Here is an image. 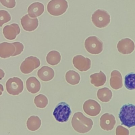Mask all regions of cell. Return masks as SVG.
Segmentation results:
<instances>
[{
  "mask_svg": "<svg viewBox=\"0 0 135 135\" xmlns=\"http://www.w3.org/2000/svg\"><path fill=\"white\" fill-rule=\"evenodd\" d=\"M71 124L74 130L78 133H87L92 129L93 122L92 120L85 117L82 112H75L71 120Z\"/></svg>",
  "mask_w": 135,
  "mask_h": 135,
  "instance_id": "6da1fadb",
  "label": "cell"
},
{
  "mask_svg": "<svg viewBox=\"0 0 135 135\" xmlns=\"http://www.w3.org/2000/svg\"><path fill=\"white\" fill-rule=\"evenodd\" d=\"M122 125L128 128L135 126V105L128 103L123 105L118 115Z\"/></svg>",
  "mask_w": 135,
  "mask_h": 135,
  "instance_id": "7a4b0ae2",
  "label": "cell"
},
{
  "mask_svg": "<svg viewBox=\"0 0 135 135\" xmlns=\"http://www.w3.org/2000/svg\"><path fill=\"white\" fill-rule=\"evenodd\" d=\"M72 113L70 105L66 102H61L55 108L53 114L55 120L59 122H66Z\"/></svg>",
  "mask_w": 135,
  "mask_h": 135,
  "instance_id": "3957f363",
  "label": "cell"
},
{
  "mask_svg": "<svg viewBox=\"0 0 135 135\" xmlns=\"http://www.w3.org/2000/svg\"><path fill=\"white\" fill-rule=\"evenodd\" d=\"M68 3L66 0H51L47 5V11L53 16H60L66 11Z\"/></svg>",
  "mask_w": 135,
  "mask_h": 135,
  "instance_id": "277c9868",
  "label": "cell"
},
{
  "mask_svg": "<svg viewBox=\"0 0 135 135\" xmlns=\"http://www.w3.org/2000/svg\"><path fill=\"white\" fill-rule=\"evenodd\" d=\"M91 20L93 24L97 27L104 28L109 24L110 16L107 11L99 9L92 14Z\"/></svg>",
  "mask_w": 135,
  "mask_h": 135,
  "instance_id": "5b68a950",
  "label": "cell"
},
{
  "mask_svg": "<svg viewBox=\"0 0 135 135\" xmlns=\"http://www.w3.org/2000/svg\"><path fill=\"white\" fill-rule=\"evenodd\" d=\"M86 50L92 54H99L102 52L103 44L102 41L95 36H91L86 38L84 42Z\"/></svg>",
  "mask_w": 135,
  "mask_h": 135,
  "instance_id": "8992f818",
  "label": "cell"
},
{
  "mask_svg": "<svg viewBox=\"0 0 135 135\" xmlns=\"http://www.w3.org/2000/svg\"><path fill=\"white\" fill-rule=\"evenodd\" d=\"M23 82L19 78H11L6 81V91L11 95H18L23 91Z\"/></svg>",
  "mask_w": 135,
  "mask_h": 135,
  "instance_id": "52a82bcc",
  "label": "cell"
},
{
  "mask_svg": "<svg viewBox=\"0 0 135 135\" xmlns=\"http://www.w3.org/2000/svg\"><path fill=\"white\" fill-rule=\"evenodd\" d=\"M40 60L33 56L26 57L20 65V70L24 74H29L34 70L40 66Z\"/></svg>",
  "mask_w": 135,
  "mask_h": 135,
  "instance_id": "ba28073f",
  "label": "cell"
},
{
  "mask_svg": "<svg viewBox=\"0 0 135 135\" xmlns=\"http://www.w3.org/2000/svg\"><path fill=\"white\" fill-rule=\"evenodd\" d=\"M83 109L84 112L88 115L95 117L100 113L101 108L100 104L97 101L89 99L83 103Z\"/></svg>",
  "mask_w": 135,
  "mask_h": 135,
  "instance_id": "9c48e42d",
  "label": "cell"
},
{
  "mask_svg": "<svg viewBox=\"0 0 135 135\" xmlns=\"http://www.w3.org/2000/svg\"><path fill=\"white\" fill-rule=\"evenodd\" d=\"M72 63L74 66L81 72L89 70L91 65V60L81 55H77L73 58Z\"/></svg>",
  "mask_w": 135,
  "mask_h": 135,
  "instance_id": "30bf717a",
  "label": "cell"
},
{
  "mask_svg": "<svg viewBox=\"0 0 135 135\" xmlns=\"http://www.w3.org/2000/svg\"><path fill=\"white\" fill-rule=\"evenodd\" d=\"M117 50L122 54H129L133 52L135 49L134 42L129 38L120 40L117 44Z\"/></svg>",
  "mask_w": 135,
  "mask_h": 135,
  "instance_id": "8fae6325",
  "label": "cell"
},
{
  "mask_svg": "<svg viewBox=\"0 0 135 135\" xmlns=\"http://www.w3.org/2000/svg\"><path fill=\"white\" fill-rule=\"evenodd\" d=\"M116 123L114 116L110 113H105L102 114L100 119V126L104 130H112Z\"/></svg>",
  "mask_w": 135,
  "mask_h": 135,
  "instance_id": "7c38bea8",
  "label": "cell"
},
{
  "mask_svg": "<svg viewBox=\"0 0 135 135\" xmlns=\"http://www.w3.org/2000/svg\"><path fill=\"white\" fill-rule=\"evenodd\" d=\"M21 24L25 31L32 32L38 27V20L36 17L32 18L28 14H26L21 18Z\"/></svg>",
  "mask_w": 135,
  "mask_h": 135,
  "instance_id": "4fadbf2b",
  "label": "cell"
},
{
  "mask_svg": "<svg viewBox=\"0 0 135 135\" xmlns=\"http://www.w3.org/2000/svg\"><path fill=\"white\" fill-rule=\"evenodd\" d=\"M21 30L19 25L16 23L5 26L3 29V34L4 37L8 40H14L20 33Z\"/></svg>",
  "mask_w": 135,
  "mask_h": 135,
  "instance_id": "5bb4252c",
  "label": "cell"
},
{
  "mask_svg": "<svg viewBox=\"0 0 135 135\" xmlns=\"http://www.w3.org/2000/svg\"><path fill=\"white\" fill-rule=\"evenodd\" d=\"M110 86L114 90H118L122 87V76L119 71L114 70L111 72L110 79Z\"/></svg>",
  "mask_w": 135,
  "mask_h": 135,
  "instance_id": "9a60e30c",
  "label": "cell"
},
{
  "mask_svg": "<svg viewBox=\"0 0 135 135\" xmlns=\"http://www.w3.org/2000/svg\"><path fill=\"white\" fill-rule=\"evenodd\" d=\"M44 11V6L40 2L31 4L27 8L28 15L32 18H36L41 15Z\"/></svg>",
  "mask_w": 135,
  "mask_h": 135,
  "instance_id": "2e32d148",
  "label": "cell"
},
{
  "mask_svg": "<svg viewBox=\"0 0 135 135\" xmlns=\"http://www.w3.org/2000/svg\"><path fill=\"white\" fill-rule=\"evenodd\" d=\"M15 51V47L13 43L2 42L0 43V57L6 59L12 56Z\"/></svg>",
  "mask_w": 135,
  "mask_h": 135,
  "instance_id": "e0dca14e",
  "label": "cell"
},
{
  "mask_svg": "<svg viewBox=\"0 0 135 135\" xmlns=\"http://www.w3.org/2000/svg\"><path fill=\"white\" fill-rule=\"evenodd\" d=\"M53 69L47 66H43L37 71V76L43 81L47 82L51 81L54 76Z\"/></svg>",
  "mask_w": 135,
  "mask_h": 135,
  "instance_id": "ac0fdd59",
  "label": "cell"
},
{
  "mask_svg": "<svg viewBox=\"0 0 135 135\" xmlns=\"http://www.w3.org/2000/svg\"><path fill=\"white\" fill-rule=\"evenodd\" d=\"M90 78L91 83L95 87L103 85L107 80L106 75L102 71H100L99 73H95L90 75Z\"/></svg>",
  "mask_w": 135,
  "mask_h": 135,
  "instance_id": "d6986e66",
  "label": "cell"
},
{
  "mask_svg": "<svg viewBox=\"0 0 135 135\" xmlns=\"http://www.w3.org/2000/svg\"><path fill=\"white\" fill-rule=\"evenodd\" d=\"M26 86L27 91L32 94L37 93L41 89V83L40 81L34 76H31L27 79Z\"/></svg>",
  "mask_w": 135,
  "mask_h": 135,
  "instance_id": "ffe728a7",
  "label": "cell"
},
{
  "mask_svg": "<svg viewBox=\"0 0 135 135\" xmlns=\"http://www.w3.org/2000/svg\"><path fill=\"white\" fill-rule=\"evenodd\" d=\"M41 126V120L38 116L32 115L29 117L26 121L27 129L32 131L38 130Z\"/></svg>",
  "mask_w": 135,
  "mask_h": 135,
  "instance_id": "44dd1931",
  "label": "cell"
},
{
  "mask_svg": "<svg viewBox=\"0 0 135 135\" xmlns=\"http://www.w3.org/2000/svg\"><path fill=\"white\" fill-rule=\"evenodd\" d=\"M97 97L98 99L102 102H108L110 101L112 97V92L108 88L99 89L97 91Z\"/></svg>",
  "mask_w": 135,
  "mask_h": 135,
  "instance_id": "7402d4cb",
  "label": "cell"
},
{
  "mask_svg": "<svg viewBox=\"0 0 135 135\" xmlns=\"http://www.w3.org/2000/svg\"><path fill=\"white\" fill-rule=\"evenodd\" d=\"M61 59L60 53L55 50H52L49 52L46 57L47 63L51 65H56L58 64Z\"/></svg>",
  "mask_w": 135,
  "mask_h": 135,
  "instance_id": "603a6c76",
  "label": "cell"
},
{
  "mask_svg": "<svg viewBox=\"0 0 135 135\" xmlns=\"http://www.w3.org/2000/svg\"><path fill=\"white\" fill-rule=\"evenodd\" d=\"M65 80L71 85H76L80 81L79 74L74 70H69L65 74Z\"/></svg>",
  "mask_w": 135,
  "mask_h": 135,
  "instance_id": "cb8c5ba5",
  "label": "cell"
},
{
  "mask_svg": "<svg viewBox=\"0 0 135 135\" xmlns=\"http://www.w3.org/2000/svg\"><path fill=\"white\" fill-rule=\"evenodd\" d=\"M124 85L130 90H135V73L131 72L127 74L124 77Z\"/></svg>",
  "mask_w": 135,
  "mask_h": 135,
  "instance_id": "d4e9b609",
  "label": "cell"
},
{
  "mask_svg": "<svg viewBox=\"0 0 135 135\" xmlns=\"http://www.w3.org/2000/svg\"><path fill=\"white\" fill-rule=\"evenodd\" d=\"M34 102L37 108H44L48 104V99L44 94H40L35 97Z\"/></svg>",
  "mask_w": 135,
  "mask_h": 135,
  "instance_id": "484cf974",
  "label": "cell"
},
{
  "mask_svg": "<svg viewBox=\"0 0 135 135\" xmlns=\"http://www.w3.org/2000/svg\"><path fill=\"white\" fill-rule=\"evenodd\" d=\"M11 20V16L9 13L5 10H0V27L8 22Z\"/></svg>",
  "mask_w": 135,
  "mask_h": 135,
  "instance_id": "4316f807",
  "label": "cell"
},
{
  "mask_svg": "<svg viewBox=\"0 0 135 135\" xmlns=\"http://www.w3.org/2000/svg\"><path fill=\"white\" fill-rule=\"evenodd\" d=\"M15 47V51L12 56H15L20 54L24 50L23 44L20 42H15L12 43Z\"/></svg>",
  "mask_w": 135,
  "mask_h": 135,
  "instance_id": "83f0119b",
  "label": "cell"
},
{
  "mask_svg": "<svg viewBox=\"0 0 135 135\" xmlns=\"http://www.w3.org/2000/svg\"><path fill=\"white\" fill-rule=\"evenodd\" d=\"M116 135H129V131L122 126H118L115 129Z\"/></svg>",
  "mask_w": 135,
  "mask_h": 135,
  "instance_id": "f1b7e54d",
  "label": "cell"
},
{
  "mask_svg": "<svg viewBox=\"0 0 135 135\" xmlns=\"http://www.w3.org/2000/svg\"><path fill=\"white\" fill-rule=\"evenodd\" d=\"M1 3L8 8H13L16 6L15 0H0Z\"/></svg>",
  "mask_w": 135,
  "mask_h": 135,
  "instance_id": "f546056e",
  "label": "cell"
},
{
  "mask_svg": "<svg viewBox=\"0 0 135 135\" xmlns=\"http://www.w3.org/2000/svg\"><path fill=\"white\" fill-rule=\"evenodd\" d=\"M5 76V73L2 69H0V80H2Z\"/></svg>",
  "mask_w": 135,
  "mask_h": 135,
  "instance_id": "4dcf8cb0",
  "label": "cell"
},
{
  "mask_svg": "<svg viewBox=\"0 0 135 135\" xmlns=\"http://www.w3.org/2000/svg\"><path fill=\"white\" fill-rule=\"evenodd\" d=\"M4 91V88L2 84H0V95H2L3 91Z\"/></svg>",
  "mask_w": 135,
  "mask_h": 135,
  "instance_id": "1f68e13d",
  "label": "cell"
}]
</instances>
